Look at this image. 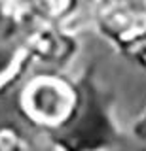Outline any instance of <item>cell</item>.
Returning a JSON list of instances; mask_svg holds the SVG:
<instances>
[{
	"mask_svg": "<svg viewBox=\"0 0 146 151\" xmlns=\"http://www.w3.org/2000/svg\"><path fill=\"white\" fill-rule=\"evenodd\" d=\"M31 111L42 119L53 121L67 111V94L55 83H36L31 89Z\"/></svg>",
	"mask_w": 146,
	"mask_h": 151,
	"instance_id": "obj_1",
	"label": "cell"
}]
</instances>
